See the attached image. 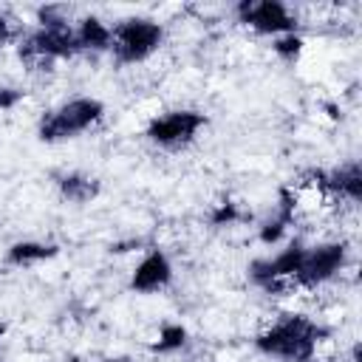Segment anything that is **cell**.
Segmentation results:
<instances>
[{"instance_id": "6da1fadb", "label": "cell", "mask_w": 362, "mask_h": 362, "mask_svg": "<svg viewBox=\"0 0 362 362\" xmlns=\"http://www.w3.org/2000/svg\"><path fill=\"white\" fill-rule=\"evenodd\" d=\"M328 328L308 314H283L255 337V351L280 362H314Z\"/></svg>"}, {"instance_id": "7a4b0ae2", "label": "cell", "mask_w": 362, "mask_h": 362, "mask_svg": "<svg viewBox=\"0 0 362 362\" xmlns=\"http://www.w3.org/2000/svg\"><path fill=\"white\" fill-rule=\"evenodd\" d=\"M102 116H105V105L96 96H74L40 116L37 139L45 144H62V141L79 139L82 133L96 127Z\"/></svg>"}, {"instance_id": "3957f363", "label": "cell", "mask_w": 362, "mask_h": 362, "mask_svg": "<svg viewBox=\"0 0 362 362\" xmlns=\"http://www.w3.org/2000/svg\"><path fill=\"white\" fill-rule=\"evenodd\" d=\"M164 42V25L153 17H124L113 25L110 54L119 65L147 62Z\"/></svg>"}, {"instance_id": "277c9868", "label": "cell", "mask_w": 362, "mask_h": 362, "mask_svg": "<svg viewBox=\"0 0 362 362\" xmlns=\"http://www.w3.org/2000/svg\"><path fill=\"white\" fill-rule=\"evenodd\" d=\"M204 127H206V116L201 110L175 107V110L153 116L144 127V139L161 150H181L192 144Z\"/></svg>"}, {"instance_id": "5b68a950", "label": "cell", "mask_w": 362, "mask_h": 362, "mask_svg": "<svg viewBox=\"0 0 362 362\" xmlns=\"http://www.w3.org/2000/svg\"><path fill=\"white\" fill-rule=\"evenodd\" d=\"M348 263V243L345 240H322L317 246H305L303 263L294 274V288H320L331 283Z\"/></svg>"}, {"instance_id": "8992f818", "label": "cell", "mask_w": 362, "mask_h": 362, "mask_svg": "<svg viewBox=\"0 0 362 362\" xmlns=\"http://www.w3.org/2000/svg\"><path fill=\"white\" fill-rule=\"evenodd\" d=\"M76 54L82 51H79L74 25H57V28L37 25L20 40V57L34 65H51L57 59H71Z\"/></svg>"}, {"instance_id": "52a82bcc", "label": "cell", "mask_w": 362, "mask_h": 362, "mask_svg": "<svg viewBox=\"0 0 362 362\" xmlns=\"http://www.w3.org/2000/svg\"><path fill=\"white\" fill-rule=\"evenodd\" d=\"M305 255V243L300 238L288 240L280 252H274L272 257H257L249 266V280L266 291H291L294 286V274L303 263Z\"/></svg>"}, {"instance_id": "ba28073f", "label": "cell", "mask_w": 362, "mask_h": 362, "mask_svg": "<svg viewBox=\"0 0 362 362\" xmlns=\"http://www.w3.org/2000/svg\"><path fill=\"white\" fill-rule=\"evenodd\" d=\"M235 17L260 37H280L297 31V17L283 0H240L235 6Z\"/></svg>"}, {"instance_id": "9c48e42d", "label": "cell", "mask_w": 362, "mask_h": 362, "mask_svg": "<svg viewBox=\"0 0 362 362\" xmlns=\"http://www.w3.org/2000/svg\"><path fill=\"white\" fill-rule=\"evenodd\" d=\"M173 260L167 257V252L161 249H147L141 255V260L133 266L127 288L133 294H158L164 288H170L173 283Z\"/></svg>"}, {"instance_id": "30bf717a", "label": "cell", "mask_w": 362, "mask_h": 362, "mask_svg": "<svg viewBox=\"0 0 362 362\" xmlns=\"http://www.w3.org/2000/svg\"><path fill=\"white\" fill-rule=\"evenodd\" d=\"M308 178L320 192L334 195L339 201L359 204V198H362V167H359V161H345V164L331 167V170H311Z\"/></svg>"}, {"instance_id": "8fae6325", "label": "cell", "mask_w": 362, "mask_h": 362, "mask_svg": "<svg viewBox=\"0 0 362 362\" xmlns=\"http://www.w3.org/2000/svg\"><path fill=\"white\" fill-rule=\"evenodd\" d=\"M294 212H297V198H294L291 189L283 187L280 195H277L274 209H272L269 218L260 223V232H257L260 243H266V246L280 243V240L286 238V232L291 229V223H294Z\"/></svg>"}, {"instance_id": "7c38bea8", "label": "cell", "mask_w": 362, "mask_h": 362, "mask_svg": "<svg viewBox=\"0 0 362 362\" xmlns=\"http://www.w3.org/2000/svg\"><path fill=\"white\" fill-rule=\"evenodd\" d=\"M57 192L62 201L68 204H76V206H85L90 201L99 198L102 192V181L90 173H82V170H68V173H59L57 175Z\"/></svg>"}, {"instance_id": "4fadbf2b", "label": "cell", "mask_w": 362, "mask_h": 362, "mask_svg": "<svg viewBox=\"0 0 362 362\" xmlns=\"http://www.w3.org/2000/svg\"><path fill=\"white\" fill-rule=\"evenodd\" d=\"M79 51H90V54H110V42H113V25H107L102 17L96 14H85L76 25H74Z\"/></svg>"}, {"instance_id": "5bb4252c", "label": "cell", "mask_w": 362, "mask_h": 362, "mask_svg": "<svg viewBox=\"0 0 362 362\" xmlns=\"http://www.w3.org/2000/svg\"><path fill=\"white\" fill-rule=\"evenodd\" d=\"M59 255L57 243H45V240H17L6 249L3 260L14 269H28V266H40L45 260H54Z\"/></svg>"}, {"instance_id": "9a60e30c", "label": "cell", "mask_w": 362, "mask_h": 362, "mask_svg": "<svg viewBox=\"0 0 362 362\" xmlns=\"http://www.w3.org/2000/svg\"><path fill=\"white\" fill-rule=\"evenodd\" d=\"M187 339H189L187 325H181V322H164L158 328V334H156L153 354H175V351H181L187 345Z\"/></svg>"}, {"instance_id": "2e32d148", "label": "cell", "mask_w": 362, "mask_h": 362, "mask_svg": "<svg viewBox=\"0 0 362 362\" xmlns=\"http://www.w3.org/2000/svg\"><path fill=\"white\" fill-rule=\"evenodd\" d=\"M303 48H305V40L300 37V31H294V34H280V37L272 40V51H274L283 62H288V65L300 59Z\"/></svg>"}, {"instance_id": "e0dca14e", "label": "cell", "mask_w": 362, "mask_h": 362, "mask_svg": "<svg viewBox=\"0 0 362 362\" xmlns=\"http://www.w3.org/2000/svg\"><path fill=\"white\" fill-rule=\"evenodd\" d=\"M238 218H240V212H238V204H232V201H221V204L212 209V215H209L212 226H229V223H235Z\"/></svg>"}, {"instance_id": "ac0fdd59", "label": "cell", "mask_w": 362, "mask_h": 362, "mask_svg": "<svg viewBox=\"0 0 362 362\" xmlns=\"http://www.w3.org/2000/svg\"><path fill=\"white\" fill-rule=\"evenodd\" d=\"M23 102V90L20 88H8V85H0V113L17 107Z\"/></svg>"}, {"instance_id": "d6986e66", "label": "cell", "mask_w": 362, "mask_h": 362, "mask_svg": "<svg viewBox=\"0 0 362 362\" xmlns=\"http://www.w3.org/2000/svg\"><path fill=\"white\" fill-rule=\"evenodd\" d=\"M11 40H14V25H11V20L0 11V51H3Z\"/></svg>"}, {"instance_id": "ffe728a7", "label": "cell", "mask_w": 362, "mask_h": 362, "mask_svg": "<svg viewBox=\"0 0 362 362\" xmlns=\"http://www.w3.org/2000/svg\"><path fill=\"white\" fill-rule=\"evenodd\" d=\"M99 362H136V359H127V356H107V359H99Z\"/></svg>"}, {"instance_id": "44dd1931", "label": "cell", "mask_w": 362, "mask_h": 362, "mask_svg": "<svg viewBox=\"0 0 362 362\" xmlns=\"http://www.w3.org/2000/svg\"><path fill=\"white\" fill-rule=\"evenodd\" d=\"M0 334H3V328H0Z\"/></svg>"}]
</instances>
